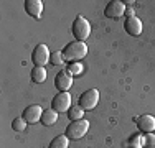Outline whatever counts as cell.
I'll list each match as a JSON object with an SVG mask.
<instances>
[{
	"label": "cell",
	"mask_w": 155,
	"mask_h": 148,
	"mask_svg": "<svg viewBox=\"0 0 155 148\" xmlns=\"http://www.w3.org/2000/svg\"><path fill=\"white\" fill-rule=\"evenodd\" d=\"M125 12V5H124V2H120V0H112V2H109L107 5H106V8H104V15L107 18H119V17H122Z\"/></svg>",
	"instance_id": "cell-7"
},
{
	"label": "cell",
	"mask_w": 155,
	"mask_h": 148,
	"mask_svg": "<svg viewBox=\"0 0 155 148\" xmlns=\"http://www.w3.org/2000/svg\"><path fill=\"white\" fill-rule=\"evenodd\" d=\"M45 79H46V69L41 68V66H35L31 69V81L38 84V82H43Z\"/></svg>",
	"instance_id": "cell-14"
},
{
	"label": "cell",
	"mask_w": 155,
	"mask_h": 148,
	"mask_svg": "<svg viewBox=\"0 0 155 148\" xmlns=\"http://www.w3.org/2000/svg\"><path fill=\"white\" fill-rule=\"evenodd\" d=\"M71 76H79L81 72H83V66L79 64V63H69L68 69H66Z\"/></svg>",
	"instance_id": "cell-18"
},
{
	"label": "cell",
	"mask_w": 155,
	"mask_h": 148,
	"mask_svg": "<svg viewBox=\"0 0 155 148\" xmlns=\"http://www.w3.org/2000/svg\"><path fill=\"white\" fill-rule=\"evenodd\" d=\"M25 127H27V122H25V118L23 117H17V118H13V122H12V128L15 132H23L25 130Z\"/></svg>",
	"instance_id": "cell-17"
},
{
	"label": "cell",
	"mask_w": 155,
	"mask_h": 148,
	"mask_svg": "<svg viewBox=\"0 0 155 148\" xmlns=\"http://www.w3.org/2000/svg\"><path fill=\"white\" fill-rule=\"evenodd\" d=\"M25 12L33 18H40L43 12V2L41 0H25Z\"/></svg>",
	"instance_id": "cell-11"
},
{
	"label": "cell",
	"mask_w": 155,
	"mask_h": 148,
	"mask_svg": "<svg viewBox=\"0 0 155 148\" xmlns=\"http://www.w3.org/2000/svg\"><path fill=\"white\" fill-rule=\"evenodd\" d=\"M61 53H63V59H64V61L76 63L87 54V46L84 41H73V43L66 44Z\"/></svg>",
	"instance_id": "cell-1"
},
{
	"label": "cell",
	"mask_w": 155,
	"mask_h": 148,
	"mask_svg": "<svg viewBox=\"0 0 155 148\" xmlns=\"http://www.w3.org/2000/svg\"><path fill=\"white\" fill-rule=\"evenodd\" d=\"M50 51H48L46 44H38V46L33 50V54H31V61L35 66H41L45 68V64L50 61Z\"/></svg>",
	"instance_id": "cell-6"
},
{
	"label": "cell",
	"mask_w": 155,
	"mask_h": 148,
	"mask_svg": "<svg viewBox=\"0 0 155 148\" xmlns=\"http://www.w3.org/2000/svg\"><path fill=\"white\" fill-rule=\"evenodd\" d=\"M87 130H89V122L84 120V118H81V120L71 122V124L66 127L64 135L68 137V138H71V140H79V138H83V137L86 135Z\"/></svg>",
	"instance_id": "cell-2"
},
{
	"label": "cell",
	"mask_w": 155,
	"mask_h": 148,
	"mask_svg": "<svg viewBox=\"0 0 155 148\" xmlns=\"http://www.w3.org/2000/svg\"><path fill=\"white\" fill-rule=\"evenodd\" d=\"M83 114H84V110L81 109L79 105H78V107H71V109L68 110V117H69V120H71V122L81 120V118H83Z\"/></svg>",
	"instance_id": "cell-16"
},
{
	"label": "cell",
	"mask_w": 155,
	"mask_h": 148,
	"mask_svg": "<svg viewBox=\"0 0 155 148\" xmlns=\"http://www.w3.org/2000/svg\"><path fill=\"white\" fill-rule=\"evenodd\" d=\"M51 109L56 112H64V110L71 109V95L68 92H60L53 97L51 101Z\"/></svg>",
	"instance_id": "cell-5"
},
{
	"label": "cell",
	"mask_w": 155,
	"mask_h": 148,
	"mask_svg": "<svg viewBox=\"0 0 155 148\" xmlns=\"http://www.w3.org/2000/svg\"><path fill=\"white\" fill-rule=\"evenodd\" d=\"M71 84H73V76L68 71H60L54 77V86L60 92H68Z\"/></svg>",
	"instance_id": "cell-8"
},
{
	"label": "cell",
	"mask_w": 155,
	"mask_h": 148,
	"mask_svg": "<svg viewBox=\"0 0 155 148\" xmlns=\"http://www.w3.org/2000/svg\"><path fill=\"white\" fill-rule=\"evenodd\" d=\"M135 122H137V127L140 132L143 133H152L155 130V117L152 115H140L135 118Z\"/></svg>",
	"instance_id": "cell-10"
},
{
	"label": "cell",
	"mask_w": 155,
	"mask_h": 148,
	"mask_svg": "<svg viewBox=\"0 0 155 148\" xmlns=\"http://www.w3.org/2000/svg\"><path fill=\"white\" fill-rule=\"evenodd\" d=\"M56 120H58V112L56 110H53V109H48L43 112V115H41V124L45 125V127H51V125H54L56 124Z\"/></svg>",
	"instance_id": "cell-13"
},
{
	"label": "cell",
	"mask_w": 155,
	"mask_h": 148,
	"mask_svg": "<svg viewBox=\"0 0 155 148\" xmlns=\"http://www.w3.org/2000/svg\"><path fill=\"white\" fill-rule=\"evenodd\" d=\"M63 61H64V59H63V53H61V51H54V53H51L50 63H51L53 66H60Z\"/></svg>",
	"instance_id": "cell-19"
},
{
	"label": "cell",
	"mask_w": 155,
	"mask_h": 148,
	"mask_svg": "<svg viewBox=\"0 0 155 148\" xmlns=\"http://www.w3.org/2000/svg\"><path fill=\"white\" fill-rule=\"evenodd\" d=\"M99 102V91L97 89H87L79 95V107L83 110H93Z\"/></svg>",
	"instance_id": "cell-4"
},
{
	"label": "cell",
	"mask_w": 155,
	"mask_h": 148,
	"mask_svg": "<svg viewBox=\"0 0 155 148\" xmlns=\"http://www.w3.org/2000/svg\"><path fill=\"white\" fill-rule=\"evenodd\" d=\"M143 148H155V135L153 133H147L143 138Z\"/></svg>",
	"instance_id": "cell-20"
},
{
	"label": "cell",
	"mask_w": 155,
	"mask_h": 148,
	"mask_svg": "<svg viewBox=\"0 0 155 148\" xmlns=\"http://www.w3.org/2000/svg\"><path fill=\"white\" fill-rule=\"evenodd\" d=\"M69 138L66 135H58L50 142V148H68Z\"/></svg>",
	"instance_id": "cell-15"
},
{
	"label": "cell",
	"mask_w": 155,
	"mask_h": 148,
	"mask_svg": "<svg viewBox=\"0 0 155 148\" xmlns=\"http://www.w3.org/2000/svg\"><path fill=\"white\" fill-rule=\"evenodd\" d=\"M91 33V25L84 17H76V20L73 21V35H74L76 41H84Z\"/></svg>",
	"instance_id": "cell-3"
},
{
	"label": "cell",
	"mask_w": 155,
	"mask_h": 148,
	"mask_svg": "<svg viewBox=\"0 0 155 148\" xmlns=\"http://www.w3.org/2000/svg\"><path fill=\"white\" fill-rule=\"evenodd\" d=\"M124 28H125V31H127L129 35L139 36L140 33H142V21H140L137 17H129L127 20H125V23H124Z\"/></svg>",
	"instance_id": "cell-12"
},
{
	"label": "cell",
	"mask_w": 155,
	"mask_h": 148,
	"mask_svg": "<svg viewBox=\"0 0 155 148\" xmlns=\"http://www.w3.org/2000/svg\"><path fill=\"white\" fill-rule=\"evenodd\" d=\"M41 115H43V110H41V107L40 105H28L27 109L23 110V117L25 118V122L27 124H36L38 120H41Z\"/></svg>",
	"instance_id": "cell-9"
}]
</instances>
